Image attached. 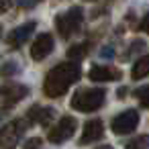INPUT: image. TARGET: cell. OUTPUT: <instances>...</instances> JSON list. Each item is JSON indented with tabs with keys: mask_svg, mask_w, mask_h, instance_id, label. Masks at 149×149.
I'll list each match as a JSON object with an SVG mask.
<instances>
[{
	"mask_svg": "<svg viewBox=\"0 0 149 149\" xmlns=\"http://www.w3.org/2000/svg\"><path fill=\"white\" fill-rule=\"evenodd\" d=\"M80 72H82L80 65L74 63V61H65V63L55 65V68L47 74V78H45V84H43L45 96H49V98H59V96H63V94L70 90V86L80 80Z\"/></svg>",
	"mask_w": 149,
	"mask_h": 149,
	"instance_id": "1",
	"label": "cell"
},
{
	"mask_svg": "<svg viewBox=\"0 0 149 149\" xmlns=\"http://www.w3.org/2000/svg\"><path fill=\"white\" fill-rule=\"evenodd\" d=\"M104 96H106V92L102 88L78 90L72 98V108L78 112H94L104 104Z\"/></svg>",
	"mask_w": 149,
	"mask_h": 149,
	"instance_id": "2",
	"label": "cell"
},
{
	"mask_svg": "<svg viewBox=\"0 0 149 149\" xmlns=\"http://www.w3.org/2000/svg\"><path fill=\"white\" fill-rule=\"evenodd\" d=\"M82 21H84V13H82V8H80V6H74V8H70L68 13L59 15V17L55 19V25H57L59 35H61L63 39H70L72 35H76V33L80 31Z\"/></svg>",
	"mask_w": 149,
	"mask_h": 149,
	"instance_id": "3",
	"label": "cell"
},
{
	"mask_svg": "<svg viewBox=\"0 0 149 149\" xmlns=\"http://www.w3.org/2000/svg\"><path fill=\"white\" fill-rule=\"evenodd\" d=\"M27 131V118H15L0 129V149H15Z\"/></svg>",
	"mask_w": 149,
	"mask_h": 149,
	"instance_id": "4",
	"label": "cell"
},
{
	"mask_svg": "<svg viewBox=\"0 0 149 149\" xmlns=\"http://www.w3.org/2000/svg\"><path fill=\"white\" fill-rule=\"evenodd\" d=\"M76 127H78V123H76V118H74V116H63V118H59V123L49 131L47 139H49L51 143L59 145V143H63V141L72 139V135L76 133Z\"/></svg>",
	"mask_w": 149,
	"mask_h": 149,
	"instance_id": "5",
	"label": "cell"
},
{
	"mask_svg": "<svg viewBox=\"0 0 149 149\" xmlns=\"http://www.w3.org/2000/svg\"><path fill=\"white\" fill-rule=\"evenodd\" d=\"M139 125V112L137 110H125L118 116L112 118V133L114 135H129Z\"/></svg>",
	"mask_w": 149,
	"mask_h": 149,
	"instance_id": "6",
	"label": "cell"
},
{
	"mask_svg": "<svg viewBox=\"0 0 149 149\" xmlns=\"http://www.w3.org/2000/svg\"><path fill=\"white\" fill-rule=\"evenodd\" d=\"M27 92H29L27 86H19V84L2 88V90H0V110L13 108L19 100H23V98L27 96Z\"/></svg>",
	"mask_w": 149,
	"mask_h": 149,
	"instance_id": "7",
	"label": "cell"
},
{
	"mask_svg": "<svg viewBox=\"0 0 149 149\" xmlns=\"http://www.w3.org/2000/svg\"><path fill=\"white\" fill-rule=\"evenodd\" d=\"M53 51V37L49 33H41L31 45V57L35 61H43Z\"/></svg>",
	"mask_w": 149,
	"mask_h": 149,
	"instance_id": "8",
	"label": "cell"
},
{
	"mask_svg": "<svg viewBox=\"0 0 149 149\" xmlns=\"http://www.w3.org/2000/svg\"><path fill=\"white\" fill-rule=\"evenodd\" d=\"M120 70L116 68H110V65H94L88 74V78L92 82H114V80H120Z\"/></svg>",
	"mask_w": 149,
	"mask_h": 149,
	"instance_id": "9",
	"label": "cell"
},
{
	"mask_svg": "<svg viewBox=\"0 0 149 149\" xmlns=\"http://www.w3.org/2000/svg\"><path fill=\"white\" fill-rule=\"evenodd\" d=\"M102 135H104V125H102V120H100V118H92V120H88L86 127H84V133H82V137H80V145L94 143V141H98Z\"/></svg>",
	"mask_w": 149,
	"mask_h": 149,
	"instance_id": "10",
	"label": "cell"
},
{
	"mask_svg": "<svg viewBox=\"0 0 149 149\" xmlns=\"http://www.w3.org/2000/svg\"><path fill=\"white\" fill-rule=\"evenodd\" d=\"M33 31H35V23H25V25L17 27V29L6 37V43H8L13 49H17V47H21L25 41H29V37L33 35Z\"/></svg>",
	"mask_w": 149,
	"mask_h": 149,
	"instance_id": "11",
	"label": "cell"
},
{
	"mask_svg": "<svg viewBox=\"0 0 149 149\" xmlns=\"http://www.w3.org/2000/svg\"><path fill=\"white\" fill-rule=\"evenodd\" d=\"M55 110L53 108H41V106H33L27 112V123H39L43 127H49L51 118H53Z\"/></svg>",
	"mask_w": 149,
	"mask_h": 149,
	"instance_id": "12",
	"label": "cell"
},
{
	"mask_svg": "<svg viewBox=\"0 0 149 149\" xmlns=\"http://www.w3.org/2000/svg\"><path fill=\"white\" fill-rule=\"evenodd\" d=\"M147 74H149V57H141L139 61H135L131 76L135 80H143V78H147Z\"/></svg>",
	"mask_w": 149,
	"mask_h": 149,
	"instance_id": "13",
	"label": "cell"
},
{
	"mask_svg": "<svg viewBox=\"0 0 149 149\" xmlns=\"http://www.w3.org/2000/svg\"><path fill=\"white\" fill-rule=\"evenodd\" d=\"M88 43H78V45H72L70 49H68V59H72L74 63L78 61V59H82L86 53H88Z\"/></svg>",
	"mask_w": 149,
	"mask_h": 149,
	"instance_id": "14",
	"label": "cell"
},
{
	"mask_svg": "<svg viewBox=\"0 0 149 149\" xmlns=\"http://www.w3.org/2000/svg\"><path fill=\"white\" fill-rule=\"evenodd\" d=\"M125 149H147V135H139L127 143Z\"/></svg>",
	"mask_w": 149,
	"mask_h": 149,
	"instance_id": "15",
	"label": "cell"
},
{
	"mask_svg": "<svg viewBox=\"0 0 149 149\" xmlns=\"http://www.w3.org/2000/svg\"><path fill=\"white\" fill-rule=\"evenodd\" d=\"M147 92H149V88H147V86H141V88H139V90L135 92V96H137V98L141 100V106H143V108H147V106H149V100H147Z\"/></svg>",
	"mask_w": 149,
	"mask_h": 149,
	"instance_id": "16",
	"label": "cell"
},
{
	"mask_svg": "<svg viewBox=\"0 0 149 149\" xmlns=\"http://www.w3.org/2000/svg\"><path fill=\"white\" fill-rule=\"evenodd\" d=\"M41 143H43V141H41L39 137H33V139H29V141L25 143V149H39Z\"/></svg>",
	"mask_w": 149,
	"mask_h": 149,
	"instance_id": "17",
	"label": "cell"
},
{
	"mask_svg": "<svg viewBox=\"0 0 149 149\" xmlns=\"http://www.w3.org/2000/svg\"><path fill=\"white\" fill-rule=\"evenodd\" d=\"M17 72V65L15 63H6V65H2V70H0V74L2 76H10V74H15Z\"/></svg>",
	"mask_w": 149,
	"mask_h": 149,
	"instance_id": "18",
	"label": "cell"
},
{
	"mask_svg": "<svg viewBox=\"0 0 149 149\" xmlns=\"http://www.w3.org/2000/svg\"><path fill=\"white\" fill-rule=\"evenodd\" d=\"M10 4H13V0H0V15L6 13L10 8Z\"/></svg>",
	"mask_w": 149,
	"mask_h": 149,
	"instance_id": "19",
	"label": "cell"
},
{
	"mask_svg": "<svg viewBox=\"0 0 149 149\" xmlns=\"http://www.w3.org/2000/svg\"><path fill=\"white\" fill-rule=\"evenodd\" d=\"M35 2H39V0H19V4H21V6H25V8H29V6H33Z\"/></svg>",
	"mask_w": 149,
	"mask_h": 149,
	"instance_id": "20",
	"label": "cell"
},
{
	"mask_svg": "<svg viewBox=\"0 0 149 149\" xmlns=\"http://www.w3.org/2000/svg\"><path fill=\"white\" fill-rule=\"evenodd\" d=\"M139 31H147V17H143V21L139 25Z\"/></svg>",
	"mask_w": 149,
	"mask_h": 149,
	"instance_id": "21",
	"label": "cell"
},
{
	"mask_svg": "<svg viewBox=\"0 0 149 149\" xmlns=\"http://www.w3.org/2000/svg\"><path fill=\"white\" fill-rule=\"evenodd\" d=\"M116 96H118V98H125V96H127V88H120V90L116 92Z\"/></svg>",
	"mask_w": 149,
	"mask_h": 149,
	"instance_id": "22",
	"label": "cell"
},
{
	"mask_svg": "<svg viewBox=\"0 0 149 149\" xmlns=\"http://www.w3.org/2000/svg\"><path fill=\"white\" fill-rule=\"evenodd\" d=\"M102 55H104V57H110V55H112V49H104Z\"/></svg>",
	"mask_w": 149,
	"mask_h": 149,
	"instance_id": "23",
	"label": "cell"
},
{
	"mask_svg": "<svg viewBox=\"0 0 149 149\" xmlns=\"http://www.w3.org/2000/svg\"><path fill=\"white\" fill-rule=\"evenodd\" d=\"M96 149H112L110 145H102V147H96Z\"/></svg>",
	"mask_w": 149,
	"mask_h": 149,
	"instance_id": "24",
	"label": "cell"
}]
</instances>
